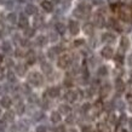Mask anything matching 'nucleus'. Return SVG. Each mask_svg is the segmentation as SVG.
I'll use <instances>...</instances> for the list:
<instances>
[{"mask_svg":"<svg viewBox=\"0 0 132 132\" xmlns=\"http://www.w3.org/2000/svg\"><path fill=\"white\" fill-rule=\"evenodd\" d=\"M107 73H108V70H107V68L105 67H101L100 69H98V75H107Z\"/></svg>","mask_w":132,"mask_h":132,"instance_id":"nucleus-24","label":"nucleus"},{"mask_svg":"<svg viewBox=\"0 0 132 132\" xmlns=\"http://www.w3.org/2000/svg\"><path fill=\"white\" fill-rule=\"evenodd\" d=\"M27 26H28V21H27V18H26L23 15H21V17H20V27L21 28H27Z\"/></svg>","mask_w":132,"mask_h":132,"instance_id":"nucleus-12","label":"nucleus"},{"mask_svg":"<svg viewBox=\"0 0 132 132\" xmlns=\"http://www.w3.org/2000/svg\"><path fill=\"white\" fill-rule=\"evenodd\" d=\"M5 120L7 121H12L13 120V113H6V115H5Z\"/></svg>","mask_w":132,"mask_h":132,"instance_id":"nucleus-26","label":"nucleus"},{"mask_svg":"<svg viewBox=\"0 0 132 132\" xmlns=\"http://www.w3.org/2000/svg\"><path fill=\"white\" fill-rule=\"evenodd\" d=\"M7 78H9V80L10 81H15V75H13V73H9L7 74Z\"/></svg>","mask_w":132,"mask_h":132,"instance_id":"nucleus-31","label":"nucleus"},{"mask_svg":"<svg viewBox=\"0 0 132 132\" xmlns=\"http://www.w3.org/2000/svg\"><path fill=\"white\" fill-rule=\"evenodd\" d=\"M24 72H26V67H24V65H22V64H21V65H17V73H18L20 75H23Z\"/></svg>","mask_w":132,"mask_h":132,"instance_id":"nucleus-23","label":"nucleus"},{"mask_svg":"<svg viewBox=\"0 0 132 132\" xmlns=\"http://www.w3.org/2000/svg\"><path fill=\"white\" fill-rule=\"evenodd\" d=\"M56 132H64V128H63V126H60V127L57 128V131Z\"/></svg>","mask_w":132,"mask_h":132,"instance_id":"nucleus-35","label":"nucleus"},{"mask_svg":"<svg viewBox=\"0 0 132 132\" xmlns=\"http://www.w3.org/2000/svg\"><path fill=\"white\" fill-rule=\"evenodd\" d=\"M128 124H130V127L132 128V119H130V121H128Z\"/></svg>","mask_w":132,"mask_h":132,"instance_id":"nucleus-41","label":"nucleus"},{"mask_svg":"<svg viewBox=\"0 0 132 132\" xmlns=\"http://www.w3.org/2000/svg\"><path fill=\"white\" fill-rule=\"evenodd\" d=\"M92 29H93V27H92V24L91 23H86L84 26V32L86 33V34H92Z\"/></svg>","mask_w":132,"mask_h":132,"instance_id":"nucleus-17","label":"nucleus"},{"mask_svg":"<svg viewBox=\"0 0 132 132\" xmlns=\"http://www.w3.org/2000/svg\"><path fill=\"white\" fill-rule=\"evenodd\" d=\"M109 3H110V4H114V3H116V0H109Z\"/></svg>","mask_w":132,"mask_h":132,"instance_id":"nucleus-42","label":"nucleus"},{"mask_svg":"<svg viewBox=\"0 0 132 132\" xmlns=\"http://www.w3.org/2000/svg\"><path fill=\"white\" fill-rule=\"evenodd\" d=\"M36 132H46V130H45L44 126H39V127L36 128Z\"/></svg>","mask_w":132,"mask_h":132,"instance_id":"nucleus-32","label":"nucleus"},{"mask_svg":"<svg viewBox=\"0 0 132 132\" xmlns=\"http://www.w3.org/2000/svg\"><path fill=\"white\" fill-rule=\"evenodd\" d=\"M50 39H51V41H56L57 40V35L56 34H50Z\"/></svg>","mask_w":132,"mask_h":132,"instance_id":"nucleus-33","label":"nucleus"},{"mask_svg":"<svg viewBox=\"0 0 132 132\" xmlns=\"http://www.w3.org/2000/svg\"><path fill=\"white\" fill-rule=\"evenodd\" d=\"M23 112H24V105L23 104H18V105H17V113H18V114H22Z\"/></svg>","mask_w":132,"mask_h":132,"instance_id":"nucleus-27","label":"nucleus"},{"mask_svg":"<svg viewBox=\"0 0 132 132\" xmlns=\"http://www.w3.org/2000/svg\"><path fill=\"white\" fill-rule=\"evenodd\" d=\"M84 132H91V130H90V127H88V126H85V127H84Z\"/></svg>","mask_w":132,"mask_h":132,"instance_id":"nucleus-36","label":"nucleus"},{"mask_svg":"<svg viewBox=\"0 0 132 132\" xmlns=\"http://www.w3.org/2000/svg\"><path fill=\"white\" fill-rule=\"evenodd\" d=\"M98 131L100 132H110V128L107 124H100L98 125Z\"/></svg>","mask_w":132,"mask_h":132,"instance_id":"nucleus-15","label":"nucleus"},{"mask_svg":"<svg viewBox=\"0 0 132 132\" xmlns=\"http://www.w3.org/2000/svg\"><path fill=\"white\" fill-rule=\"evenodd\" d=\"M26 35L27 36H33L34 35V29H27V30H26Z\"/></svg>","mask_w":132,"mask_h":132,"instance_id":"nucleus-29","label":"nucleus"},{"mask_svg":"<svg viewBox=\"0 0 132 132\" xmlns=\"http://www.w3.org/2000/svg\"><path fill=\"white\" fill-rule=\"evenodd\" d=\"M108 93H109V86H108V85H105V86H103V87H102V90H101V96L105 97Z\"/></svg>","mask_w":132,"mask_h":132,"instance_id":"nucleus-19","label":"nucleus"},{"mask_svg":"<svg viewBox=\"0 0 132 132\" xmlns=\"http://www.w3.org/2000/svg\"><path fill=\"white\" fill-rule=\"evenodd\" d=\"M29 82L33 85H35V86H38V85H40L41 82H43V76H41L39 73L33 72L32 74L29 75Z\"/></svg>","mask_w":132,"mask_h":132,"instance_id":"nucleus-1","label":"nucleus"},{"mask_svg":"<svg viewBox=\"0 0 132 132\" xmlns=\"http://www.w3.org/2000/svg\"><path fill=\"white\" fill-rule=\"evenodd\" d=\"M69 63H70V57H69L68 55H64V56H62L60 58V61H58V67H61V68H67L69 65Z\"/></svg>","mask_w":132,"mask_h":132,"instance_id":"nucleus-2","label":"nucleus"},{"mask_svg":"<svg viewBox=\"0 0 132 132\" xmlns=\"http://www.w3.org/2000/svg\"><path fill=\"white\" fill-rule=\"evenodd\" d=\"M26 12L28 13V15H35L36 13V7L34 5H27V7H26Z\"/></svg>","mask_w":132,"mask_h":132,"instance_id":"nucleus-9","label":"nucleus"},{"mask_svg":"<svg viewBox=\"0 0 132 132\" xmlns=\"http://www.w3.org/2000/svg\"><path fill=\"white\" fill-rule=\"evenodd\" d=\"M7 20H9V22L15 23V22H16V15H15V13H10L7 16Z\"/></svg>","mask_w":132,"mask_h":132,"instance_id":"nucleus-25","label":"nucleus"},{"mask_svg":"<svg viewBox=\"0 0 132 132\" xmlns=\"http://www.w3.org/2000/svg\"><path fill=\"white\" fill-rule=\"evenodd\" d=\"M1 61H3V58H1V56H0V63H1Z\"/></svg>","mask_w":132,"mask_h":132,"instance_id":"nucleus-46","label":"nucleus"},{"mask_svg":"<svg viewBox=\"0 0 132 132\" xmlns=\"http://www.w3.org/2000/svg\"><path fill=\"white\" fill-rule=\"evenodd\" d=\"M67 121H68V122H73V116H69L68 119H67Z\"/></svg>","mask_w":132,"mask_h":132,"instance_id":"nucleus-40","label":"nucleus"},{"mask_svg":"<svg viewBox=\"0 0 132 132\" xmlns=\"http://www.w3.org/2000/svg\"><path fill=\"white\" fill-rule=\"evenodd\" d=\"M88 108H90V104H85L84 105V110H87Z\"/></svg>","mask_w":132,"mask_h":132,"instance_id":"nucleus-39","label":"nucleus"},{"mask_svg":"<svg viewBox=\"0 0 132 132\" xmlns=\"http://www.w3.org/2000/svg\"><path fill=\"white\" fill-rule=\"evenodd\" d=\"M101 3H102V0H93V4H101Z\"/></svg>","mask_w":132,"mask_h":132,"instance_id":"nucleus-37","label":"nucleus"},{"mask_svg":"<svg viewBox=\"0 0 132 132\" xmlns=\"http://www.w3.org/2000/svg\"><path fill=\"white\" fill-rule=\"evenodd\" d=\"M38 44H40V45L45 44V38L44 36H39V38H38Z\"/></svg>","mask_w":132,"mask_h":132,"instance_id":"nucleus-30","label":"nucleus"},{"mask_svg":"<svg viewBox=\"0 0 132 132\" xmlns=\"http://www.w3.org/2000/svg\"><path fill=\"white\" fill-rule=\"evenodd\" d=\"M34 61H35V57H34V55H33V53H32V56L29 55V56H28V63L29 64H33V63H34Z\"/></svg>","mask_w":132,"mask_h":132,"instance_id":"nucleus-28","label":"nucleus"},{"mask_svg":"<svg viewBox=\"0 0 132 132\" xmlns=\"http://www.w3.org/2000/svg\"><path fill=\"white\" fill-rule=\"evenodd\" d=\"M128 64H131V65H132V55L128 57Z\"/></svg>","mask_w":132,"mask_h":132,"instance_id":"nucleus-38","label":"nucleus"},{"mask_svg":"<svg viewBox=\"0 0 132 132\" xmlns=\"http://www.w3.org/2000/svg\"><path fill=\"white\" fill-rule=\"evenodd\" d=\"M3 48H4L5 52H10L11 51V44L9 41H5L4 44H3Z\"/></svg>","mask_w":132,"mask_h":132,"instance_id":"nucleus-20","label":"nucleus"},{"mask_svg":"<svg viewBox=\"0 0 132 132\" xmlns=\"http://www.w3.org/2000/svg\"><path fill=\"white\" fill-rule=\"evenodd\" d=\"M56 29H57V32L58 33L63 34V33L65 32V26H64L63 23H57L56 24Z\"/></svg>","mask_w":132,"mask_h":132,"instance_id":"nucleus-18","label":"nucleus"},{"mask_svg":"<svg viewBox=\"0 0 132 132\" xmlns=\"http://www.w3.org/2000/svg\"><path fill=\"white\" fill-rule=\"evenodd\" d=\"M69 30L73 35H76L79 33V23L76 21H70L69 22Z\"/></svg>","mask_w":132,"mask_h":132,"instance_id":"nucleus-3","label":"nucleus"},{"mask_svg":"<svg viewBox=\"0 0 132 132\" xmlns=\"http://www.w3.org/2000/svg\"><path fill=\"white\" fill-rule=\"evenodd\" d=\"M60 95V90L57 87H51L50 90H48V96L52 97V98H55V97H57Z\"/></svg>","mask_w":132,"mask_h":132,"instance_id":"nucleus-8","label":"nucleus"},{"mask_svg":"<svg viewBox=\"0 0 132 132\" xmlns=\"http://www.w3.org/2000/svg\"><path fill=\"white\" fill-rule=\"evenodd\" d=\"M51 120H52V122H58L61 120V114L57 112H53L51 114Z\"/></svg>","mask_w":132,"mask_h":132,"instance_id":"nucleus-14","label":"nucleus"},{"mask_svg":"<svg viewBox=\"0 0 132 132\" xmlns=\"http://www.w3.org/2000/svg\"><path fill=\"white\" fill-rule=\"evenodd\" d=\"M65 98L69 101V102H74L76 100V93L74 91H69L67 95H65Z\"/></svg>","mask_w":132,"mask_h":132,"instance_id":"nucleus-10","label":"nucleus"},{"mask_svg":"<svg viewBox=\"0 0 132 132\" xmlns=\"http://www.w3.org/2000/svg\"><path fill=\"white\" fill-rule=\"evenodd\" d=\"M116 90L118 91H122L124 90V82L119 79V80H116Z\"/></svg>","mask_w":132,"mask_h":132,"instance_id":"nucleus-21","label":"nucleus"},{"mask_svg":"<svg viewBox=\"0 0 132 132\" xmlns=\"http://www.w3.org/2000/svg\"><path fill=\"white\" fill-rule=\"evenodd\" d=\"M130 110H131V112H132V103L130 104Z\"/></svg>","mask_w":132,"mask_h":132,"instance_id":"nucleus-43","label":"nucleus"},{"mask_svg":"<svg viewBox=\"0 0 132 132\" xmlns=\"http://www.w3.org/2000/svg\"><path fill=\"white\" fill-rule=\"evenodd\" d=\"M102 39H103V41H113L115 39V36L113 34H110V33H105V34H103Z\"/></svg>","mask_w":132,"mask_h":132,"instance_id":"nucleus-13","label":"nucleus"},{"mask_svg":"<svg viewBox=\"0 0 132 132\" xmlns=\"http://www.w3.org/2000/svg\"><path fill=\"white\" fill-rule=\"evenodd\" d=\"M53 3H56L57 4V3H60V1H58V0H53Z\"/></svg>","mask_w":132,"mask_h":132,"instance_id":"nucleus-44","label":"nucleus"},{"mask_svg":"<svg viewBox=\"0 0 132 132\" xmlns=\"http://www.w3.org/2000/svg\"><path fill=\"white\" fill-rule=\"evenodd\" d=\"M41 6H43V9L44 10H46V11H52V4L51 1H47V0H44L43 3H41Z\"/></svg>","mask_w":132,"mask_h":132,"instance_id":"nucleus-7","label":"nucleus"},{"mask_svg":"<svg viewBox=\"0 0 132 132\" xmlns=\"http://www.w3.org/2000/svg\"><path fill=\"white\" fill-rule=\"evenodd\" d=\"M0 114H1V110H0Z\"/></svg>","mask_w":132,"mask_h":132,"instance_id":"nucleus-47","label":"nucleus"},{"mask_svg":"<svg viewBox=\"0 0 132 132\" xmlns=\"http://www.w3.org/2000/svg\"><path fill=\"white\" fill-rule=\"evenodd\" d=\"M0 103H1V107L9 108V107L11 105V98H9V97H3L1 101H0Z\"/></svg>","mask_w":132,"mask_h":132,"instance_id":"nucleus-6","label":"nucleus"},{"mask_svg":"<svg viewBox=\"0 0 132 132\" xmlns=\"http://www.w3.org/2000/svg\"><path fill=\"white\" fill-rule=\"evenodd\" d=\"M120 46L124 50H127L128 48V46H130V43H128V39L126 38V36H124L122 39H121V41H120Z\"/></svg>","mask_w":132,"mask_h":132,"instance_id":"nucleus-11","label":"nucleus"},{"mask_svg":"<svg viewBox=\"0 0 132 132\" xmlns=\"http://www.w3.org/2000/svg\"><path fill=\"white\" fill-rule=\"evenodd\" d=\"M41 68H43V72H44L45 74H50V73H51V70H52L51 65H50L48 63H43Z\"/></svg>","mask_w":132,"mask_h":132,"instance_id":"nucleus-16","label":"nucleus"},{"mask_svg":"<svg viewBox=\"0 0 132 132\" xmlns=\"http://www.w3.org/2000/svg\"><path fill=\"white\" fill-rule=\"evenodd\" d=\"M102 56L104 58H110L113 56V48L110 46H105V47L102 50Z\"/></svg>","mask_w":132,"mask_h":132,"instance_id":"nucleus-4","label":"nucleus"},{"mask_svg":"<svg viewBox=\"0 0 132 132\" xmlns=\"http://www.w3.org/2000/svg\"><path fill=\"white\" fill-rule=\"evenodd\" d=\"M60 110H61V113L68 114V113L70 112V108H69L68 105H61V107H60Z\"/></svg>","mask_w":132,"mask_h":132,"instance_id":"nucleus-22","label":"nucleus"},{"mask_svg":"<svg viewBox=\"0 0 132 132\" xmlns=\"http://www.w3.org/2000/svg\"><path fill=\"white\" fill-rule=\"evenodd\" d=\"M95 24H96L97 27H103L104 26V18L102 15H100V13H97L96 16H95Z\"/></svg>","mask_w":132,"mask_h":132,"instance_id":"nucleus-5","label":"nucleus"},{"mask_svg":"<svg viewBox=\"0 0 132 132\" xmlns=\"http://www.w3.org/2000/svg\"><path fill=\"white\" fill-rule=\"evenodd\" d=\"M17 1H18V3H23L24 0H17Z\"/></svg>","mask_w":132,"mask_h":132,"instance_id":"nucleus-45","label":"nucleus"},{"mask_svg":"<svg viewBox=\"0 0 132 132\" xmlns=\"http://www.w3.org/2000/svg\"><path fill=\"white\" fill-rule=\"evenodd\" d=\"M82 43H84V41H82V39H79V40H76V41H75V45L78 46V45H81Z\"/></svg>","mask_w":132,"mask_h":132,"instance_id":"nucleus-34","label":"nucleus"}]
</instances>
